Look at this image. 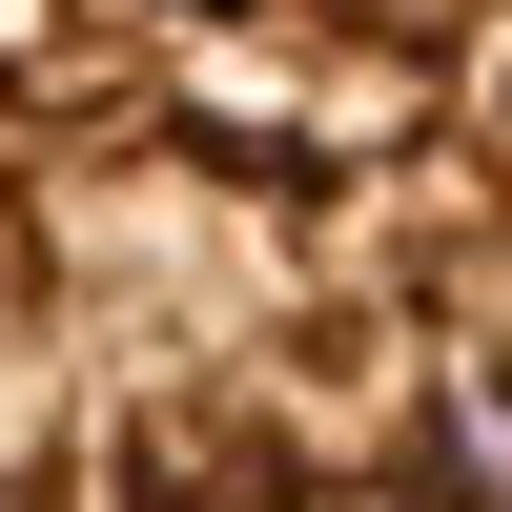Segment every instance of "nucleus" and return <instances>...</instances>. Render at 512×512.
<instances>
[{
	"mask_svg": "<svg viewBox=\"0 0 512 512\" xmlns=\"http://www.w3.org/2000/svg\"><path fill=\"white\" fill-rule=\"evenodd\" d=\"M0 512H512V0H0Z\"/></svg>",
	"mask_w": 512,
	"mask_h": 512,
	"instance_id": "1",
	"label": "nucleus"
}]
</instances>
